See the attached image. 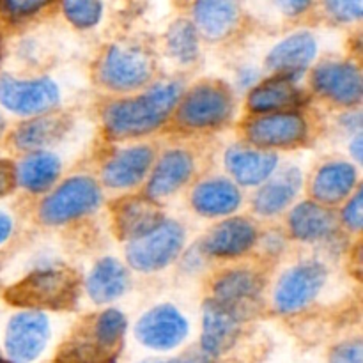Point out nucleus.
<instances>
[{
	"mask_svg": "<svg viewBox=\"0 0 363 363\" xmlns=\"http://www.w3.org/2000/svg\"><path fill=\"white\" fill-rule=\"evenodd\" d=\"M181 99V85L176 82L158 84L138 98L121 99L106 106L105 128L119 138L140 137L158 130Z\"/></svg>",
	"mask_w": 363,
	"mask_h": 363,
	"instance_id": "obj_1",
	"label": "nucleus"
},
{
	"mask_svg": "<svg viewBox=\"0 0 363 363\" xmlns=\"http://www.w3.org/2000/svg\"><path fill=\"white\" fill-rule=\"evenodd\" d=\"M78 277L67 268H41L7 291V300L18 307L41 311V308H67L77 300Z\"/></svg>",
	"mask_w": 363,
	"mask_h": 363,
	"instance_id": "obj_2",
	"label": "nucleus"
},
{
	"mask_svg": "<svg viewBox=\"0 0 363 363\" xmlns=\"http://www.w3.org/2000/svg\"><path fill=\"white\" fill-rule=\"evenodd\" d=\"M152 69L155 64L147 50L133 43H117L103 57L99 80L113 91H131L147 84Z\"/></svg>",
	"mask_w": 363,
	"mask_h": 363,
	"instance_id": "obj_3",
	"label": "nucleus"
},
{
	"mask_svg": "<svg viewBox=\"0 0 363 363\" xmlns=\"http://www.w3.org/2000/svg\"><path fill=\"white\" fill-rule=\"evenodd\" d=\"M99 202L101 190L94 179L85 176L69 177L43 201L39 216L48 225H62L92 213Z\"/></svg>",
	"mask_w": 363,
	"mask_h": 363,
	"instance_id": "obj_4",
	"label": "nucleus"
},
{
	"mask_svg": "<svg viewBox=\"0 0 363 363\" xmlns=\"http://www.w3.org/2000/svg\"><path fill=\"white\" fill-rule=\"evenodd\" d=\"M184 245V230L179 223L165 220L145 236L130 241L126 259L137 272H158L176 261Z\"/></svg>",
	"mask_w": 363,
	"mask_h": 363,
	"instance_id": "obj_5",
	"label": "nucleus"
},
{
	"mask_svg": "<svg viewBox=\"0 0 363 363\" xmlns=\"http://www.w3.org/2000/svg\"><path fill=\"white\" fill-rule=\"evenodd\" d=\"M233 112V98L220 84H201L181 101L177 121L191 130L215 128L225 123Z\"/></svg>",
	"mask_w": 363,
	"mask_h": 363,
	"instance_id": "obj_6",
	"label": "nucleus"
},
{
	"mask_svg": "<svg viewBox=\"0 0 363 363\" xmlns=\"http://www.w3.org/2000/svg\"><path fill=\"white\" fill-rule=\"evenodd\" d=\"M59 89L50 78L0 77V103L18 116H41L59 103Z\"/></svg>",
	"mask_w": 363,
	"mask_h": 363,
	"instance_id": "obj_7",
	"label": "nucleus"
},
{
	"mask_svg": "<svg viewBox=\"0 0 363 363\" xmlns=\"http://www.w3.org/2000/svg\"><path fill=\"white\" fill-rule=\"evenodd\" d=\"M326 282V269L319 262H301L282 275L275 287L273 301L282 314L301 311L315 300Z\"/></svg>",
	"mask_w": 363,
	"mask_h": 363,
	"instance_id": "obj_8",
	"label": "nucleus"
},
{
	"mask_svg": "<svg viewBox=\"0 0 363 363\" xmlns=\"http://www.w3.org/2000/svg\"><path fill=\"white\" fill-rule=\"evenodd\" d=\"M48 337L50 323L43 312H20L7 325L6 351L13 362L30 363L43 353Z\"/></svg>",
	"mask_w": 363,
	"mask_h": 363,
	"instance_id": "obj_9",
	"label": "nucleus"
},
{
	"mask_svg": "<svg viewBox=\"0 0 363 363\" xmlns=\"http://www.w3.org/2000/svg\"><path fill=\"white\" fill-rule=\"evenodd\" d=\"M307 137V123L296 112L257 116L247 124V138L255 147H289L301 144Z\"/></svg>",
	"mask_w": 363,
	"mask_h": 363,
	"instance_id": "obj_10",
	"label": "nucleus"
},
{
	"mask_svg": "<svg viewBox=\"0 0 363 363\" xmlns=\"http://www.w3.org/2000/svg\"><path fill=\"white\" fill-rule=\"evenodd\" d=\"M188 335L184 315L172 305H158L140 318L137 337L144 346L158 351H169L179 346Z\"/></svg>",
	"mask_w": 363,
	"mask_h": 363,
	"instance_id": "obj_11",
	"label": "nucleus"
},
{
	"mask_svg": "<svg viewBox=\"0 0 363 363\" xmlns=\"http://www.w3.org/2000/svg\"><path fill=\"white\" fill-rule=\"evenodd\" d=\"M312 85L339 105H358L362 99V73L353 62L321 64L312 74Z\"/></svg>",
	"mask_w": 363,
	"mask_h": 363,
	"instance_id": "obj_12",
	"label": "nucleus"
},
{
	"mask_svg": "<svg viewBox=\"0 0 363 363\" xmlns=\"http://www.w3.org/2000/svg\"><path fill=\"white\" fill-rule=\"evenodd\" d=\"M315 53H318V41L314 35L307 30L296 32L273 46L268 55V67L279 73L277 77L296 82L315 59Z\"/></svg>",
	"mask_w": 363,
	"mask_h": 363,
	"instance_id": "obj_13",
	"label": "nucleus"
},
{
	"mask_svg": "<svg viewBox=\"0 0 363 363\" xmlns=\"http://www.w3.org/2000/svg\"><path fill=\"white\" fill-rule=\"evenodd\" d=\"M241 330V318L227 311L216 301H206L202 312V353L215 358L229 351L236 342Z\"/></svg>",
	"mask_w": 363,
	"mask_h": 363,
	"instance_id": "obj_14",
	"label": "nucleus"
},
{
	"mask_svg": "<svg viewBox=\"0 0 363 363\" xmlns=\"http://www.w3.org/2000/svg\"><path fill=\"white\" fill-rule=\"evenodd\" d=\"M261 289L262 282L254 272L233 269L216 280L215 289H213V301L243 319L248 307L257 301Z\"/></svg>",
	"mask_w": 363,
	"mask_h": 363,
	"instance_id": "obj_15",
	"label": "nucleus"
},
{
	"mask_svg": "<svg viewBox=\"0 0 363 363\" xmlns=\"http://www.w3.org/2000/svg\"><path fill=\"white\" fill-rule=\"evenodd\" d=\"M279 158L275 152L233 145L225 155V167L230 176L243 186L264 184L275 174Z\"/></svg>",
	"mask_w": 363,
	"mask_h": 363,
	"instance_id": "obj_16",
	"label": "nucleus"
},
{
	"mask_svg": "<svg viewBox=\"0 0 363 363\" xmlns=\"http://www.w3.org/2000/svg\"><path fill=\"white\" fill-rule=\"evenodd\" d=\"M155 152L147 145H133L119 151L108 160L103 169V181L106 186L116 188H131L140 183L145 174L151 169Z\"/></svg>",
	"mask_w": 363,
	"mask_h": 363,
	"instance_id": "obj_17",
	"label": "nucleus"
},
{
	"mask_svg": "<svg viewBox=\"0 0 363 363\" xmlns=\"http://www.w3.org/2000/svg\"><path fill=\"white\" fill-rule=\"evenodd\" d=\"M257 240L254 223L245 218H230L216 225L204 240V252L213 257H238L250 250Z\"/></svg>",
	"mask_w": 363,
	"mask_h": 363,
	"instance_id": "obj_18",
	"label": "nucleus"
},
{
	"mask_svg": "<svg viewBox=\"0 0 363 363\" xmlns=\"http://www.w3.org/2000/svg\"><path fill=\"white\" fill-rule=\"evenodd\" d=\"M165 222L162 208L152 199L133 197L116 209V225L121 236L133 241L145 236Z\"/></svg>",
	"mask_w": 363,
	"mask_h": 363,
	"instance_id": "obj_19",
	"label": "nucleus"
},
{
	"mask_svg": "<svg viewBox=\"0 0 363 363\" xmlns=\"http://www.w3.org/2000/svg\"><path fill=\"white\" fill-rule=\"evenodd\" d=\"M191 174H194V158L190 152L183 149L165 152L149 179V199L155 201L160 197H169L190 179Z\"/></svg>",
	"mask_w": 363,
	"mask_h": 363,
	"instance_id": "obj_20",
	"label": "nucleus"
},
{
	"mask_svg": "<svg viewBox=\"0 0 363 363\" xmlns=\"http://www.w3.org/2000/svg\"><path fill=\"white\" fill-rule=\"evenodd\" d=\"M301 184L303 176L298 169H286L269 177L255 195V211L264 216H273L284 211L301 190Z\"/></svg>",
	"mask_w": 363,
	"mask_h": 363,
	"instance_id": "obj_21",
	"label": "nucleus"
},
{
	"mask_svg": "<svg viewBox=\"0 0 363 363\" xmlns=\"http://www.w3.org/2000/svg\"><path fill=\"white\" fill-rule=\"evenodd\" d=\"M358 174L351 163L332 162L318 170L312 183V195L318 204H337L350 197L357 184Z\"/></svg>",
	"mask_w": 363,
	"mask_h": 363,
	"instance_id": "obj_22",
	"label": "nucleus"
},
{
	"mask_svg": "<svg viewBox=\"0 0 363 363\" xmlns=\"http://www.w3.org/2000/svg\"><path fill=\"white\" fill-rule=\"evenodd\" d=\"M241 204V194L227 179H209L199 184L191 194V206L202 216H223L236 211Z\"/></svg>",
	"mask_w": 363,
	"mask_h": 363,
	"instance_id": "obj_23",
	"label": "nucleus"
},
{
	"mask_svg": "<svg viewBox=\"0 0 363 363\" xmlns=\"http://www.w3.org/2000/svg\"><path fill=\"white\" fill-rule=\"evenodd\" d=\"M130 284L128 269L117 259L105 257L96 262L85 282L87 293L96 303H108L123 296Z\"/></svg>",
	"mask_w": 363,
	"mask_h": 363,
	"instance_id": "obj_24",
	"label": "nucleus"
},
{
	"mask_svg": "<svg viewBox=\"0 0 363 363\" xmlns=\"http://www.w3.org/2000/svg\"><path fill=\"white\" fill-rule=\"evenodd\" d=\"M289 227L294 238L301 241L325 240L335 230L333 213L318 202H301L291 211Z\"/></svg>",
	"mask_w": 363,
	"mask_h": 363,
	"instance_id": "obj_25",
	"label": "nucleus"
},
{
	"mask_svg": "<svg viewBox=\"0 0 363 363\" xmlns=\"http://www.w3.org/2000/svg\"><path fill=\"white\" fill-rule=\"evenodd\" d=\"M300 101V91L293 80L284 77L269 78L259 84L248 96V108L259 116L279 113Z\"/></svg>",
	"mask_w": 363,
	"mask_h": 363,
	"instance_id": "obj_26",
	"label": "nucleus"
},
{
	"mask_svg": "<svg viewBox=\"0 0 363 363\" xmlns=\"http://www.w3.org/2000/svg\"><path fill=\"white\" fill-rule=\"evenodd\" d=\"M60 174V162L50 152H34L21 160L14 177L25 190L32 194H43L57 181Z\"/></svg>",
	"mask_w": 363,
	"mask_h": 363,
	"instance_id": "obj_27",
	"label": "nucleus"
},
{
	"mask_svg": "<svg viewBox=\"0 0 363 363\" xmlns=\"http://www.w3.org/2000/svg\"><path fill=\"white\" fill-rule=\"evenodd\" d=\"M194 18L202 34L209 39L225 38L234 30L240 18V7L234 2H197L194 6Z\"/></svg>",
	"mask_w": 363,
	"mask_h": 363,
	"instance_id": "obj_28",
	"label": "nucleus"
},
{
	"mask_svg": "<svg viewBox=\"0 0 363 363\" xmlns=\"http://www.w3.org/2000/svg\"><path fill=\"white\" fill-rule=\"evenodd\" d=\"M66 117L62 116H39L28 123L21 124L14 133V144L20 149L34 151L41 149L52 142L59 140L66 131Z\"/></svg>",
	"mask_w": 363,
	"mask_h": 363,
	"instance_id": "obj_29",
	"label": "nucleus"
},
{
	"mask_svg": "<svg viewBox=\"0 0 363 363\" xmlns=\"http://www.w3.org/2000/svg\"><path fill=\"white\" fill-rule=\"evenodd\" d=\"M124 333H126V318L119 311H116V308L101 312L96 318L91 330L94 342L98 344L101 353L106 358H110V360H113L116 354L119 353Z\"/></svg>",
	"mask_w": 363,
	"mask_h": 363,
	"instance_id": "obj_30",
	"label": "nucleus"
},
{
	"mask_svg": "<svg viewBox=\"0 0 363 363\" xmlns=\"http://www.w3.org/2000/svg\"><path fill=\"white\" fill-rule=\"evenodd\" d=\"M167 45L179 62H194L199 55L197 27L188 20L174 21L167 32Z\"/></svg>",
	"mask_w": 363,
	"mask_h": 363,
	"instance_id": "obj_31",
	"label": "nucleus"
},
{
	"mask_svg": "<svg viewBox=\"0 0 363 363\" xmlns=\"http://www.w3.org/2000/svg\"><path fill=\"white\" fill-rule=\"evenodd\" d=\"M62 11L67 20L78 28H91L99 21L103 14V4L87 0H67L62 4Z\"/></svg>",
	"mask_w": 363,
	"mask_h": 363,
	"instance_id": "obj_32",
	"label": "nucleus"
},
{
	"mask_svg": "<svg viewBox=\"0 0 363 363\" xmlns=\"http://www.w3.org/2000/svg\"><path fill=\"white\" fill-rule=\"evenodd\" d=\"M46 6L48 2H38V0H4L0 2V13L13 20H21L39 13Z\"/></svg>",
	"mask_w": 363,
	"mask_h": 363,
	"instance_id": "obj_33",
	"label": "nucleus"
},
{
	"mask_svg": "<svg viewBox=\"0 0 363 363\" xmlns=\"http://www.w3.org/2000/svg\"><path fill=\"white\" fill-rule=\"evenodd\" d=\"M362 340H346V342L339 344V346L332 351V354H330V363H362Z\"/></svg>",
	"mask_w": 363,
	"mask_h": 363,
	"instance_id": "obj_34",
	"label": "nucleus"
},
{
	"mask_svg": "<svg viewBox=\"0 0 363 363\" xmlns=\"http://www.w3.org/2000/svg\"><path fill=\"white\" fill-rule=\"evenodd\" d=\"M326 9L333 18L340 21H353L363 14V4L360 0H351V2H328Z\"/></svg>",
	"mask_w": 363,
	"mask_h": 363,
	"instance_id": "obj_35",
	"label": "nucleus"
},
{
	"mask_svg": "<svg viewBox=\"0 0 363 363\" xmlns=\"http://www.w3.org/2000/svg\"><path fill=\"white\" fill-rule=\"evenodd\" d=\"M342 220H344V223H346L347 229H351V230L362 229V220H363L362 191H357V194L351 197V201L347 202V206L344 208V213H342Z\"/></svg>",
	"mask_w": 363,
	"mask_h": 363,
	"instance_id": "obj_36",
	"label": "nucleus"
},
{
	"mask_svg": "<svg viewBox=\"0 0 363 363\" xmlns=\"http://www.w3.org/2000/svg\"><path fill=\"white\" fill-rule=\"evenodd\" d=\"M16 183V177H14V169L6 162H0V197L6 194H9L13 184Z\"/></svg>",
	"mask_w": 363,
	"mask_h": 363,
	"instance_id": "obj_37",
	"label": "nucleus"
},
{
	"mask_svg": "<svg viewBox=\"0 0 363 363\" xmlns=\"http://www.w3.org/2000/svg\"><path fill=\"white\" fill-rule=\"evenodd\" d=\"M169 363H213V358L201 351V353H188L184 357L176 358V360H170Z\"/></svg>",
	"mask_w": 363,
	"mask_h": 363,
	"instance_id": "obj_38",
	"label": "nucleus"
},
{
	"mask_svg": "<svg viewBox=\"0 0 363 363\" xmlns=\"http://www.w3.org/2000/svg\"><path fill=\"white\" fill-rule=\"evenodd\" d=\"M11 233H13V220L9 215L0 211V245L11 236Z\"/></svg>",
	"mask_w": 363,
	"mask_h": 363,
	"instance_id": "obj_39",
	"label": "nucleus"
},
{
	"mask_svg": "<svg viewBox=\"0 0 363 363\" xmlns=\"http://www.w3.org/2000/svg\"><path fill=\"white\" fill-rule=\"evenodd\" d=\"M279 6L282 7L287 14H298V13H301V11L307 9L308 2H282V4H279Z\"/></svg>",
	"mask_w": 363,
	"mask_h": 363,
	"instance_id": "obj_40",
	"label": "nucleus"
},
{
	"mask_svg": "<svg viewBox=\"0 0 363 363\" xmlns=\"http://www.w3.org/2000/svg\"><path fill=\"white\" fill-rule=\"evenodd\" d=\"M360 145H362V137H360V135H357V138L353 140V152H354V158H357V160L362 158Z\"/></svg>",
	"mask_w": 363,
	"mask_h": 363,
	"instance_id": "obj_41",
	"label": "nucleus"
},
{
	"mask_svg": "<svg viewBox=\"0 0 363 363\" xmlns=\"http://www.w3.org/2000/svg\"><path fill=\"white\" fill-rule=\"evenodd\" d=\"M2 131H4V119L2 116H0V135H2Z\"/></svg>",
	"mask_w": 363,
	"mask_h": 363,
	"instance_id": "obj_42",
	"label": "nucleus"
},
{
	"mask_svg": "<svg viewBox=\"0 0 363 363\" xmlns=\"http://www.w3.org/2000/svg\"><path fill=\"white\" fill-rule=\"evenodd\" d=\"M165 363H169V362H165Z\"/></svg>",
	"mask_w": 363,
	"mask_h": 363,
	"instance_id": "obj_43",
	"label": "nucleus"
}]
</instances>
